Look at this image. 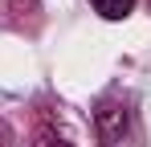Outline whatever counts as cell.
Here are the masks:
<instances>
[{"instance_id":"obj_1","label":"cell","mask_w":151,"mask_h":147,"mask_svg":"<svg viewBox=\"0 0 151 147\" xmlns=\"http://www.w3.org/2000/svg\"><path fill=\"white\" fill-rule=\"evenodd\" d=\"M94 127H98L102 143L119 139V135L127 131V106H123V102H114V98H106V102H98V110H94Z\"/></svg>"},{"instance_id":"obj_2","label":"cell","mask_w":151,"mask_h":147,"mask_svg":"<svg viewBox=\"0 0 151 147\" xmlns=\"http://www.w3.org/2000/svg\"><path fill=\"white\" fill-rule=\"evenodd\" d=\"M94 4V12H98L102 21H123L131 17V8H135V0H90Z\"/></svg>"},{"instance_id":"obj_3","label":"cell","mask_w":151,"mask_h":147,"mask_svg":"<svg viewBox=\"0 0 151 147\" xmlns=\"http://www.w3.org/2000/svg\"><path fill=\"white\" fill-rule=\"evenodd\" d=\"M33 147H70V139L57 131V127H49V122H41L37 131H33Z\"/></svg>"}]
</instances>
